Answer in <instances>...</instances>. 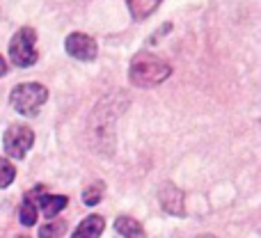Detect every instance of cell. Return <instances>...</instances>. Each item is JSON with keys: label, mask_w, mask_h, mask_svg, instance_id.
Returning a JSON list of instances; mask_svg holds the SVG:
<instances>
[{"label": "cell", "mask_w": 261, "mask_h": 238, "mask_svg": "<svg viewBox=\"0 0 261 238\" xmlns=\"http://www.w3.org/2000/svg\"><path fill=\"white\" fill-rule=\"evenodd\" d=\"M172 69L167 62L153 58L149 53H138L130 62V83L138 87H153L161 85L165 78H170Z\"/></svg>", "instance_id": "6da1fadb"}, {"label": "cell", "mask_w": 261, "mask_h": 238, "mask_svg": "<svg viewBox=\"0 0 261 238\" xmlns=\"http://www.w3.org/2000/svg\"><path fill=\"white\" fill-rule=\"evenodd\" d=\"M46 99H48V92H46L44 85H39V83H23V85H16L12 90L9 103H12V108L16 113L35 117L41 105L46 103Z\"/></svg>", "instance_id": "7a4b0ae2"}, {"label": "cell", "mask_w": 261, "mask_h": 238, "mask_svg": "<svg viewBox=\"0 0 261 238\" xmlns=\"http://www.w3.org/2000/svg\"><path fill=\"white\" fill-rule=\"evenodd\" d=\"M37 35L32 28H21L9 41V58L16 67H32L37 62V50H35Z\"/></svg>", "instance_id": "3957f363"}, {"label": "cell", "mask_w": 261, "mask_h": 238, "mask_svg": "<svg viewBox=\"0 0 261 238\" xmlns=\"http://www.w3.org/2000/svg\"><path fill=\"white\" fill-rule=\"evenodd\" d=\"M32 140H35V133H32L28 126L14 124V126H9V128L5 130L3 144H5V151H7L9 158L21 161V158L28 153V149L32 147Z\"/></svg>", "instance_id": "277c9868"}, {"label": "cell", "mask_w": 261, "mask_h": 238, "mask_svg": "<svg viewBox=\"0 0 261 238\" xmlns=\"http://www.w3.org/2000/svg\"><path fill=\"white\" fill-rule=\"evenodd\" d=\"M64 48H67V53L76 60H85V62H90V60L96 58V41L92 39L90 35H83V32H73V35H69Z\"/></svg>", "instance_id": "5b68a950"}, {"label": "cell", "mask_w": 261, "mask_h": 238, "mask_svg": "<svg viewBox=\"0 0 261 238\" xmlns=\"http://www.w3.org/2000/svg\"><path fill=\"white\" fill-rule=\"evenodd\" d=\"M161 206L165 208L167 213H172V216H184L186 208H184V193H181L176 186L167 183L163 186L161 190Z\"/></svg>", "instance_id": "8992f818"}, {"label": "cell", "mask_w": 261, "mask_h": 238, "mask_svg": "<svg viewBox=\"0 0 261 238\" xmlns=\"http://www.w3.org/2000/svg\"><path fill=\"white\" fill-rule=\"evenodd\" d=\"M106 229V222L101 216H87L81 225L76 227L71 238H99Z\"/></svg>", "instance_id": "52a82bcc"}, {"label": "cell", "mask_w": 261, "mask_h": 238, "mask_svg": "<svg viewBox=\"0 0 261 238\" xmlns=\"http://www.w3.org/2000/svg\"><path fill=\"white\" fill-rule=\"evenodd\" d=\"M67 202L69 199L64 197V195H44L41 193V197L37 199V206L44 211L46 218H55L64 206H67Z\"/></svg>", "instance_id": "ba28073f"}, {"label": "cell", "mask_w": 261, "mask_h": 238, "mask_svg": "<svg viewBox=\"0 0 261 238\" xmlns=\"http://www.w3.org/2000/svg\"><path fill=\"white\" fill-rule=\"evenodd\" d=\"M115 229H117V234H122L124 238H144L142 225H140L138 220H133V218H126V216L117 218Z\"/></svg>", "instance_id": "9c48e42d"}, {"label": "cell", "mask_w": 261, "mask_h": 238, "mask_svg": "<svg viewBox=\"0 0 261 238\" xmlns=\"http://www.w3.org/2000/svg\"><path fill=\"white\" fill-rule=\"evenodd\" d=\"M128 9L133 14V18H147L153 9L161 5V0H126Z\"/></svg>", "instance_id": "30bf717a"}, {"label": "cell", "mask_w": 261, "mask_h": 238, "mask_svg": "<svg viewBox=\"0 0 261 238\" xmlns=\"http://www.w3.org/2000/svg\"><path fill=\"white\" fill-rule=\"evenodd\" d=\"M18 218H21V225H25V227L35 225V220H37V202L32 199V195H28V197H25V202H23Z\"/></svg>", "instance_id": "8fae6325"}, {"label": "cell", "mask_w": 261, "mask_h": 238, "mask_svg": "<svg viewBox=\"0 0 261 238\" xmlns=\"http://www.w3.org/2000/svg\"><path fill=\"white\" fill-rule=\"evenodd\" d=\"M64 229H67V225H64L62 220L48 222V225H44L39 229V238H60V236L64 234Z\"/></svg>", "instance_id": "7c38bea8"}, {"label": "cell", "mask_w": 261, "mask_h": 238, "mask_svg": "<svg viewBox=\"0 0 261 238\" xmlns=\"http://www.w3.org/2000/svg\"><path fill=\"white\" fill-rule=\"evenodd\" d=\"M101 197H103V183H94L83 193V202H85L87 206H96V204L101 202Z\"/></svg>", "instance_id": "4fadbf2b"}, {"label": "cell", "mask_w": 261, "mask_h": 238, "mask_svg": "<svg viewBox=\"0 0 261 238\" xmlns=\"http://www.w3.org/2000/svg\"><path fill=\"white\" fill-rule=\"evenodd\" d=\"M14 176H16L14 165L9 161H5V158H0V188H7L14 181Z\"/></svg>", "instance_id": "5bb4252c"}, {"label": "cell", "mask_w": 261, "mask_h": 238, "mask_svg": "<svg viewBox=\"0 0 261 238\" xmlns=\"http://www.w3.org/2000/svg\"><path fill=\"white\" fill-rule=\"evenodd\" d=\"M7 73V64H5V60H3V55H0V78Z\"/></svg>", "instance_id": "9a60e30c"}, {"label": "cell", "mask_w": 261, "mask_h": 238, "mask_svg": "<svg viewBox=\"0 0 261 238\" xmlns=\"http://www.w3.org/2000/svg\"><path fill=\"white\" fill-rule=\"evenodd\" d=\"M199 238H216V236H199Z\"/></svg>", "instance_id": "2e32d148"}]
</instances>
